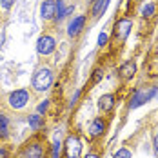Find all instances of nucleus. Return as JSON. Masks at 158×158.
<instances>
[{"label":"nucleus","mask_w":158,"mask_h":158,"mask_svg":"<svg viewBox=\"0 0 158 158\" xmlns=\"http://www.w3.org/2000/svg\"><path fill=\"white\" fill-rule=\"evenodd\" d=\"M131 29H133V20L131 18H118L116 22H114V26H113V36H114V40H118L120 44H124L127 40V36L131 35Z\"/></svg>","instance_id":"39448f33"},{"label":"nucleus","mask_w":158,"mask_h":158,"mask_svg":"<svg viewBox=\"0 0 158 158\" xmlns=\"http://www.w3.org/2000/svg\"><path fill=\"white\" fill-rule=\"evenodd\" d=\"M107 129H109L107 118L96 116V118H93V120L89 122V126H87V136H89L91 140H98V138H102V136L107 133Z\"/></svg>","instance_id":"423d86ee"},{"label":"nucleus","mask_w":158,"mask_h":158,"mask_svg":"<svg viewBox=\"0 0 158 158\" xmlns=\"http://www.w3.org/2000/svg\"><path fill=\"white\" fill-rule=\"evenodd\" d=\"M0 158H9V151L4 145H0Z\"/></svg>","instance_id":"a878e982"},{"label":"nucleus","mask_w":158,"mask_h":158,"mask_svg":"<svg viewBox=\"0 0 158 158\" xmlns=\"http://www.w3.org/2000/svg\"><path fill=\"white\" fill-rule=\"evenodd\" d=\"M53 82H55V73H53V69L48 67V65H40V67H36L35 73H33L31 87L36 93H46V91L51 89Z\"/></svg>","instance_id":"f257e3e1"},{"label":"nucleus","mask_w":158,"mask_h":158,"mask_svg":"<svg viewBox=\"0 0 158 158\" xmlns=\"http://www.w3.org/2000/svg\"><path fill=\"white\" fill-rule=\"evenodd\" d=\"M46 156V147L40 140H29L20 147L18 158H44Z\"/></svg>","instance_id":"20e7f679"},{"label":"nucleus","mask_w":158,"mask_h":158,"mask_svg":"<svg viewBox=\"0 0 158 158\" xmlns=\"http://www.w3.org/2000/svg\"><path fill=\"white\" fill-rule=\"evenodd\" d=\"M107 40H109V35H107V33H100V35H98V40H96V46H98V48H106V46H107Z\"/></svg>","instance_id":"4be33fe9"},{"label":"nucleus","mask_w":158,"mask_h":158,"mask_svg":"<svg viewBox=\"0 0 158 158\" xmlns=\"http://www.w3.org/2000/svg\"><path fill=\"white\" fill-rule=\"evenodd\" d=\"M102 78H104V69H102V67H95V69H93V77H91V84L96 85V84L102 82Z\"/></svg>","instance_id":"6ab92c4d"},{"label":"nucleus","mask_w":158,"mask_h":158,"mask_svg":"<svg viewBox=\"0 0 158 158\" xmlns=\"http://www.w3.org/2000/svg\"><path fill=\"white\" fill-rule=\"evenodd\" d=\"M27 126L31 127L33 131H40V129H44V126H46L44 116H42V114H38V113L29 114V116H27Z\"/></svg>","instance_id":"2eb2a0df"},{"label":"nucleus","mask_w":158,"mask_h":158,"mask_svg":"<svg viewBox=\"0 0 158 158\" xmlns=\"http://www.w3.org/2000/svg\"><path fill=\"white\" fill-rule=\"evenodd\" d=\"M75 11V6H64V0H56V13H55V18H53V22H60L64 20L67 15H71Z\"/></svg>","instance_id":"ddd939ff"},{"label":"nucleus","mask_w":158,"mask_h":158,"mask_svg":"<svg viewBox=\"0 0 158 158\" xmlns=\"http://www.w3.org/2000/svg\"><path fill=\"white\" fill-rule=\"evenodd\" d=\"M60 151H62V142L58 138H55L53 145H51V158H60Z\"/></svg>","instance_id":"a211bd4d"},{"label":"nucleus","mask_w":158,"mask_h":158,"mask_svg":"<svg viewBox=\"0 0 158 158\" xmlns=\"http://www.w3.org/2000/svg\"><path fill=\"white\" fill-rule=\"evenodd\" d=\"M153 147H155V153L158 155V127L155 129V133H153Z\"/></svg>","instance_id":"393cba45"},{"label":"nucleus","mask_w":158,"mask_h":158,"mask_svg":"<svg viewBox=\"0 0 158 158\" xmlns=\"http://www.w3.org/2000/svg\"><path fill=\"white\" fill-rule=\"evenodd\" d=\"M111 0H95L93 4H91V16L93 18H100V16L106 13V9H107V6H109Z\"/></svg>","instance_id":"4468645a"},{"label":"nucleus","mask_w":158,"mask_h":158,"mask_svg":"<svg viewBox=\"0 0 158 158\" xmlns=\"http://www.w3.org/2000/svg\"><path fill=\"white\" fill-rule=\"evenodd\" d=\"M15 6V0H0V9L2 11H9Z\"/></svg>","instance_id":"5701e85b"},{"label":"nucleus","mask_w":158,"mask_h":158,"mask_svg":"<svg viewBox=\"0 0 158 158\" xmlns=\"http://www.w3.org/2000/svg\"><path fill=\"white\" fill-rule=\"evenodd\" d=\"M9 135V118L6 114H0V136L6 138Z\"/></svg>","instance_id":"f3484780"},{"label":"nucleus","mask_w":158,"mask_h":158,"mask_svg":"<svg viewBox=\"0 0 158 158\" xmlns=\"http://www.w3.org/2000/svg\"><path fill=\"white\" fill-rule=\"evenodd\" d=\"M80 95H82V89H77V91H75V95L71 96V100H69V107H75V106L78 104Z\"/></svg>","instance_id":"b1692460"},{"label":"nucleus","mask_w":158,"mask_h":158,"mask_svg":"<svg viewBox=\"0 0 158 158\" xmlns=\"http://www.w3.org/2000/svg\"><path fill=\"white\" fill-rule=\"evenodd\" d=\"M114 106H116V96L113 95V93H106V95H102L98 98V111H100L102 114L113 113Z\"/></svg>","instance_id":"9d476101"},{"label":"nucleus","mask_w":158,"mask_h":158,"mask_svg":"<svg viewBox=\"0 0 158 158\" xmlns=\"http://www.w3.org/2000/svg\"><path fill=\"white\" fill-rule=\"evenodd\" d=\"M55 49H56V40H55V36H51V35H42V36H38V40H36V53H38L40 56H49L51 53H55Z\"/></svg>","instance_id":"6e6552de"},{"label":"nucleus","mask_w":158,"mask_h":158,"mask_svg":"<svg viewBox=\"0 0 158 158\" xmlns=\"http://www.w3.org/2000/svg\"><path fill=\"white\" fill-rule=\"evenodd\" d=\"M84 158H102V155L100 153H87Z\"/></svg>","instance_id":"bb28decb"},{"label":"nucleus","mask_w":158,"mask_h":158,"mask_svg":"<svg viewBox=\"0 0 158 158\" xmlns=\"http://www.w3.org/2000/svg\"><path fill=\"white\" fill-rule=\"evenodd\" d=\"M29 100H31L29 89L22 87V89H15V91H11V93L7 95V106L15 111H20L29 104Z\"/></svg>","instance_id":"7ed1b4c3"},{"label":"nucleus","mask_w":158,"mask_h":158,"mask_svg":"<svg viewBox=\"0 0 158 158\" xmlns=\"http://www.w3.org/2000/svg\"><path fill=\"white\" fill-rule=\"evenodd\" d=\"M155 9H156L155 2H147L142 9H140V15H142V18H153V15H155Z\"/></svg>","instance_id":"dca6fc26"},{"label":"nucleus","mask_w":158,"mask_h":158,"mask_svg":"<svg viewBox=\"0 0 158 158\" xmlns=\"http://www.w3.org/2000/svg\"><path fill=\"white\" fill-rule=\"evenodd\" d=\"M85 22H87V16L85 15H78V16H75L73 20H69V24H67V36L77 38L80 33L84 31Z\"/></svg>","instance_id":"1a4fd4ad"},{"label":"nucleus","mask_w":158,"mask_h":158,"mask_svg":"<svg viewBox=\"0 0 158 158\" xmlns=\"http://www.w3.org/2000/svg\"><path fill=\"white\" fill-rule=\"evenodd\" d=\"M133 156V153H131V149H127V147H120L114 155H113V158H131Z\"/></svg>","instance_id":"aec40b11"},{"label":"nucleus","mask_w":158,"mask_h":158,"mask_svg":"<svg viewBox=\"0 0 158 158\" xmlns=\"http://www.w3.org/2000/svg\"><path fill=\"white\" fill-rule=\"evenodd\" d=\"M64 149V158H80L82 155V142H80L78 135H69L62 143Z\"/></svg>","instance_id":"0eeeda50"},{"label":"nucleus","mask_w":158,"mask_h":158,"mask_svg":"<svg viewBox=\"0 0 158 158\" xmlns=\"http://www.w3.org/2000/svg\"><path fill=\"white\" fill-rule=\"evenodd\" d=\"M135 75H136V62L135 60H126V62L118 67V77L124 80V82L133 80Z\"/></svg>","instance_id":"9b49d317"},{"label":"nucleus","mask_w":158,"mask_h":158,"mask_svg":"<svg viewBox=\"0 0 158 158\" xmlns=\"http://www.w3.org/2000/svg\"><path fill=\"white\" fill-rule=\"evenodd\" d=\"M48 109H49V100H42V102L36 106V113H38V114H42V116H46Z\"/></svg>","instance_id":"412c9836"},{"label":"nucleus","mask_w":158,"mask_h":158,"mask_svg":"<svg viewBox=\"0 0 158 158\" xmlns=\"http://www.w3.org/2000/svg\"><path fill=\"white\" fill-rule=\"evenodd\" d=\"M158 93V87L156 85H140L133 91V95L129 98V109H136L143 104L151 102Z\"/></svg>","instance_id":"f03ea898"},{"label":"nucleus","mask_w":158,"mask_h":158,"mask_svg":"<svg viewBox=\"0 0 158 158\" xmlns=\"http://www.w3.org/2000/svg\"><path fill=\"white\" fill-rule=\"evenodd\" d=\"M56 13V0H44L40 4V16L42 20H53Z\"/></svg>","instance_id":"f8f14e48"}]
</instances>
